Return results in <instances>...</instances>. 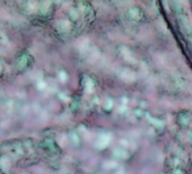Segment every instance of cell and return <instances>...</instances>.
<instances>
[{
  "label": "cell",
  "instance_id": "cell-1",
  "mask_svg": "<svg viewBox=\"0 0 192 174\" xmlns=\"http://www.w3.org/2000/svg\"><path fill=\"white\" fill-rule=\"evenodd\" d=\"M120 77L123 80H126V82H132V80H135V74H133L132 71L128 70V69H123L120 72Z\"/></svg>",
  "mask_w": 192,
  "mask_h": 174
},
{
  "label": "cell",
  "instance_id": "cell-2",
  "mask_svg": "<svg viewBox=\"0 0 192 174\" xmlns=\"http://www.w3.org/2000/svg\"><path fill=\"white\" fill-rule=\"evenodd\" d=\"M121 52L122 54L124 56V58H126V60H128L129 62H136V59H135V57L131 54V52L128 50V49L126 48H121Z\"/></svg>",
  "mask_w": 192,
  "mask_h": 174
},
{
  "label": "cell",
  "instance_id": "cell-3",
  "mask_svg": "<svg viewBox=\"0 0 192 174\" xmlns=\"http://www.w3.org/2000/svg\"><path fill=\"white\" fill-rule=\"evenodd\" d=\"M128 16L130 17V19H138L141 16V11L138 8H132L128 11Z\"/></svg>",
  "mask_w": 192,
  "mask_h": 174
}]
</instances>
